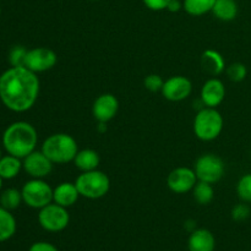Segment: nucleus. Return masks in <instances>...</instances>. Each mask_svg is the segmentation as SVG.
<instances>
[{
  "label": "nucleus",
  "mask_w": 251,
  "mask_h": 251,
  "mask_svg": "<svg viewBox=\"0 0 251 251\" xmlns=\"http://www.w3.org/2000/svg\"><path fill=\"white\" fill-rule=\"evenodd\" d=\"M163 83V78L159 75H157V74H151V75L146 76L144 80L145 87L149 91H151V92H158V91H162Z\"/></svg>",
  "instance_id": "28"
},
{
  "label": "nucleus",
  "mask_w": 251,
  "mask_h": 251,
  "mask_svg": "<svg viewBox=\"0 0 251 251\" xmlns=\"http://www.w3.org/2000/svg\"><path fill=\"white\" fill-rule=\"evenodd\" d=\"M2 157V154H1V149H0V158H1Z\"/></svg>",
  "instance_id": "35"
},
{
  "label": "nucleus",
  "mask_w": 251,
  "mask_h": 251,
  "mask_svg": "<svg viewBox=\"0 0 251 251\" xmlns=\"http://www.w3.org/2000/svg\"><path fill=\"white\" fill-rule=\"evenodd\" d=\"M100 158L98 152L91 149H85L78 151L77 154L75 156V159H74L75 166L82 172L95 171L100 166Z\"/></svg>",
  "instance_id": "18"
},
{
  "label": "nucleus",
  "mask_w": 251,
  "mask_h": 251,
  "mask_svg": "<svg viewBox=\"0 0 251 251\" xmlns=\"http://www.w3.org/2000/svg\"><path fill=\"white\" fill-rule=\"evenodd\" d=\"M0 15H1V7H0Z\"/></svg>",
  "instance_id": "36"
},
{
  "label": "nucleus",
  "mask_w": 251,
  "mask_h": 251,
  "mask_svg": "<svg viewBox=\"0 0 251 251\" xmlns=\"http://www.w3.org/2000/svg\"><path fill=\"white\" fill-rule=\"evenodd\" d=\"M145 6L149 7L152 11H161V10L167 9L171 0H142Z\"/></svg>",
  "instance_id": "30"
},
{
  "label": "nucleus",
  "mask_w": 251,
  "mask_h": 251,
  "mask_svg": "<svg viewBox=\"0 0 251 251\" xmlns=\"http://www.w3.org/2000/svg\"><path fill=\"white\" fill-rule=\"evenodd\" d=\"M42 152L54 164H65L75 159L78 152L77 142L69 134H53L43 142Z\"/></svg>",
  "instance_id": "3"
},
{
  "label": "nucleus",
  "mask_w": 251,
  "mask_h": 251,
  "mask_svg": "<svg viewBox=\"0 0 251 251\" xmlns=\"http://www.w3.org/2000/svg\"><path fill=\"white\" fill-rule=\"evenodd\" d=\"M228 78L233 82H242L248 75V69L242 63H233L226 69Z\"/></svg>",
  "instance_id": "25"
},
{
  "label": "nucleus",
  "mask_w": 251,
  "mask_h": 251,
  "mask_svg": "<svg viewBox=\"0 0 251 251\" xmlns=\"http://www.w3.org/2000/svg\"><path fill=\"white\" fill-rule=\"evenodd\" d=\"M189 251H215L216 239L215 235L205 228L195 229L190 233L188 240Z\"/></svg>",
  "instance_id": "15"
},
{
  "label": "nucleus",
  "mask_w": 251,
  "mask_h": 251,
  "mask_svg": "<svg viewBox=\"0 0 251 251\" xmlns=\"http://www.w3.org/2000/svg\"><path fill=\"white\" fill-rule=\"evenodd\" d=\"M119 100L112 93H103L95 100L92 107L93 117L100 123H108L117 115Z\"/></svg>",
  "instance_id": "13"
},
{
  "label": "nucleus",
  "mask_w": 251,
  "mask_h": 251,
  "mask_svg": "<svg viewBox=\"0 0 251 251\" xmlns=\"http://www.w3.org/2000/svg\"><path fill=\"white\" fill-rule=\"evenodd\" d=\"M216 0H184L183 7L191 16H202L212 11Z\"/></svg>",
  "instance_id": "22"
},
{
  "label": "nucleus",
  "mask_w": 251,
  "mask_h": 251,
  "mask_svg": "<svg viewBox=\"0 0 251 251\" xmlns=\"http://www.w3.org/2000/svg\"><path fill=\"white\" fill-rule=\"evenodd\" d=\"M201 65H202L203 70L215 76L220 75L225 71L226 61L223 59L222 54L218 53L217 50L207 49L201 55Z\"/></svg>",
  "instance_id": "17"
},
{
  "label": "nucleus",
  "mask_w": 251,
  "mask_h": 251,
  "mask_svg": "<svg viewBox=\"0 0 251 251\" xmlns=\"http://www.w3.org/2000/svg\"><path fill=\"white\" fill-rule=\"evenodd\" d=\"M200 96L203 105L216 108L225 100L226 87L220 78H210L203 83Z\"/></svg>",
  "instance_id": "14"
},
{
  "label": "nucleus",
  "mask_w": 251,
  "mask_h": 251,
  "mask_svg": "<svg viewBox=\"0 0 251 251\" xmlns=\"http://www.w3.org/2000/svg\"><path fill=\"white\" fill-rule=\"evenodd\" d=\"M98 131L100 132H105L107 131V123H100L98 124Z\"/></svg>",
  "instance_id": "33"
},
{
  "label": "nucleus",
  "mask_w": 251,
  "mask_h": 251,
  "mask_svg": "<svg viewBox=\"0 0 251 251\" xmlns=\"http://www.w3.org/2000/svg\"><path fill=\"white\" fill-rule=\"evenodd\" d=\"M38 95V77L26 66H11L0 75V100L7 109L27 112L34 105Z\"/></svg>",
  "instance_id": "1"
},
{
  "label": "nucleus",
  "mask_w": 251,
  "mask_h": 251,
  "mask_svg": "<svg viewBox=\"0 0 251 251\" xmlns=\"http://www.w3.org/2000/svg\"><path fill=\"white\" fill-rule=\"evenodd\" d=\"M27 49L24 46H15L10 49L9 63L11 66H25V59L27 55Z\"/></svg>",
  "instance_id": "27"
},
{
  "label": "nucleus",
  "mask_w": 251,
  "mask_h": 251,
  "mask_svg": "<svg viewBox=\"0 0 251 251\" xmlns=\"http://www.w3.org/2000/svg\"><path fill=\"white\" fill-rule=\"evenodd\" d=\"M28 251H59L55 245L48 242H37L29 247Z\"/></svg>",
  "instance_id": "31"
},
{
  "label": "nucleus",
  "mask_w": 251,
  "mask_h": 251,
  "mask_svg": "<svg viewBox=\"0 0 251 251\" xmlns=\"http://www.w3.org/2000/svg\"><path fill=\"white\" fill-rule=\"evenodd\" d=\"M251 210L249 206L245 203H238L233 207L232 210V218L235 222H243V221H247L250 217Z\"/></svg>",
  "instance_id": "29"
},
{
  "label": "nucleus",
  "mask_w": 251,
  "mask_h": 251,
  "mask_svg": "<svg viewBox=\"0 0 251 251\" xmlns=\"http://www.w3.org/2000/svg\"><path fill=\"white\" fill-rule=\"evenodd\" d=\"M193 194L195 200L200 205H208L215 198V190H213L212 184L206 183V181L199 180L194 186Z\"/></svg>",
  "instance_id": "24"
},
{
  "label": "nucleus",
  "mask_w": 251,
  "mask_h": 251,
  "mask_svg": "<svg viewBox=\"0 0 251 251\" xmlns=\"http://www.w3.org/2000/svg\"><path fill=\"white\" fill-rule=\"evenodd\" d=\"M223 130V118L216 108L205 107L196 114L194 120V132L202 141L217 139Z\"/></svg>",
  "instance_id": "4"
},
{
  "label": "nucleus",
  "mask_w": 251,
  "mask_h": 251,
  "mask_svg": "<svg viewBox=\"0 0 251 251\" xmlns=\"http://www.w3.org/2000/svg\"><path fill=\"white\" fill-rule=\"evenodd\" d=\"M22 168H24V164H22L21 158H19V157L7 153L6 156H2L0 158V176L4 180L16 178Z\"/></svg>",
  "instance_id": "19"
},
{
  "label": "nucleus",
  "mask_w": 251,
  "mask_h": 251,
  "mask_svg": "<svg viewBox=\"0 0 251 251\" xmlns=\"http://www.w3.org/2000/svg\"><path fill=\"white\" fill-rule=\"evenodd\" d=\"M58 56L51 49L38 47V48L29 49L25 59V66L28 70L37 73H44L55 66Z\"/></svg>",
  "instance_id": "9"
},
{
  "label": "nucleus",
  "mask_w": 251,
  "mask_h": 251,
  "mask_svg": "<svg viewBox=\"0 0 251 251\" xmlns=\"http://www.w3.org/2000/svg\"><path fill=\"white\" fill-rule=\"evenodd\" d=\"M77 188L73 183H61L53 190V201L63 207H70L78 200Z\"/></svg>",
  "instance_id": "16"
},
{
  "label": "nucleus",
  "mask_w": 251,
  "mask_h": 251,
  "mask_svg": "<svg viewBox=\"0 0 251 251\" xmlns=\"http://www.w3.org/2000/svg\"><path fill=\"white\" fill-rule=\"evenodd\" d=\"M22 201L24 200H22L21 190H17V189H5L0 194V206L9 211L16 210L21 205Z\"/></svg>",
  "instance_id": "23"
},
{
  "label": "nucleus",
  "mask_w": 251,
  "mask_h": 251,
  "mask_svg": "<svg viewBox=\"0 0 251 251\" xmlns=\"http://www.w3.org/2000/svg\"><path fill=\"white\" fill-rule=\"evenodd\" d=\"M75 185L80 193V196L96 200L107 195L110 189V180L107 174L95 169V171L82 172V174H80L76 179Z\"/></svg>",
  "instance_id": "5"
},
{
  "label": "nucleus",
  "mask_w": 251,
  "mask_h": 251,
  "mask_svg": "<svg viewBox=\"0 0 251 251\" xmlns=\"http://www.w3.org/2000/svg\"><path fill=\"white\" fill-rule=\"evenodd\" d=\"M24 169L33 179H43L48 176L53 171V162L42 151L34 150L32 153L24 158Z\"/></svg>",
  "instance_id": "12"
},
{
  "label": "nucleus",
  "mask_w": 251,
  "mask_h": 251,
  "mask_svg": "<svg viewBox=\"0 0 251 251\" xmlns=\"http://www.w3.org/2000/svg\"><path fill=\"white\" fill-rule=\"evenodd\" d=\"M193 91V83L185 76H172L164 81L162 87V95L171 102H180L190 96Z\"/></svg>",
  "instance_id": "11"
},
{
  "label": "nucleus",
  "mask_w": 251,
  "mask_h": 251,
  "mask_svg": "<svg viewBox=\"0 0 251 251\" xmlns=\"http://www.w3.org/2000/svg\"><path fill=\"white\" fill-rule=\"evenodd\" d=\"M2 180H4V179L0 176V191H1V188H2Z\"/></svg>",
  "instance_id": "34"
},
{
  "label": "nucleus",
  "mask_w": 251,
  "mask_h": 251,
  "mask_svg": "<svg viewBox=\"0 0 251 251\" xmlns=\"http://www.w3.org/2000/svg\"><path fill=\"white\" fill-rule=\"evenodd\" d=\"M237 193L243 202H251V174H245L237 185Z\"/></svg>",
  "instance_id": "26"
},
{
  "label": "nucleus",
  "mask_w": 251,
  "mask_h": 251,
  "mask_svg": "<svg viewBox=\"0 0 251 251\" xmlns=\"http://www.w3.org/2000/svg\"><path fill=\"white\" fill-rule=\"evenodd\" d=\"M38 222L44 230L58 233L65 229L70 223V215L66 207L58 203H49L38 212Z\"/></svg>",
  "instance_id": "7"
},
{
  "label": "nucleus",
  "mask_w": 251,
  "mask_h": 251,
  "mask_svg": "<svg viewBox=\"0 0 251 251\" xmlns=\"http://www.w3.org/2000/svg\"><path fill=\"white\" fill-rule=\"evenodd\" d=\"M195 173L198 180L215 184L223 178L226 172L225 162L213 153L202 154L195 163Z\"/></svg>",
  "instance_id": "8"
},
{
  "label": "nucleus",
  "mask_w": 251,
  "mask_h": 251,
  "mask_svg": "<svg viewBox=\"0 0 251 251\" xmlns=\"http://www.w3.org/2000/svg\"><path fill=\"white\" fill-rule=\"evenodd\" d=\"M38 142V134L32 124L15 122L2 134V146L9 154L24 159L34 151Z\"/></svg>",
  "instance_id": "2"
},
{
  "label": "nucleus",
  "mask_w": 251,
  "mask_h": 251,
  "mask_svg": "<svg viewBox=\"0 0 251 251\" xmlns=\"http://www.w3.org/2000/svg\"><path fill=\"white\" fill-rule=\"evenodd\" d=\"M88 1H96V0H88Z\"/></svg>",
  "instance_id": "37"
},
{
  "label": "nucleus",
  "mask_w": 251,
  "mask_h": 251,
  "mask_svg": "<svg viewBox=\"0 0 251 251\" xmlns=\"http://www.w3.org/2000/svg\"><path fill=\"white\" fill-rule=\"evenodd\" d=\"M181 7H183V4L180 2V0H171L167 10H169L171 12H178Z\"/></svg>",
  "instance_id": "32"
},
{
  "label": "nucleus",
  "mask_w": 251,
  "mask_h": 251,
  "mask_svg": "<svg viewBox=\"0 0 251 251\" xmlns=\"http://www.w3.org/2000/svg\"><path fill=\"white\" fill-rule=\"evenodd\" d=\"M212 12L221 21H233L238 15V5L235 0H216Z\"/></svg>",
  "instance_id": "21"
},
{
  "label": "nucleus",
  "mask_w": 251,
  "mask_h": 251,
  "mask_svg": "<svg viewBox=\"0 0 251 251\" xmlns=\"http://www.w3.org/2000/svg\"><path fill=\"white\" fill-rule=\"evenodd\" d=\"M22 200L28 207L41 210L53 202V189L42 179L28 180L21 189Z\"/></svg>",
  "instance_id": "6"
},
{
  "label": "nucleus",
  "mask_w": 251,
  "mask_h": 251,
  "mask_svg": "<svg viewBox=\"0 0 251 251\" xmlns=\"http://www.w3.org/2000/svg\"><path fill=\"white\" fill-rule=\"evenodd\" d=\"M198 183L195 171L188 167H178L169 173L167 178V185L173 193L185 194L194 189Z\"/></svg>",
  "instance_id": "10"
},
{
  "label": "nucleus",
  "mask_w": 251,
  "mask_h": 251,
  "mask_svg": "<svg viewBox=\"0 0 251 251\" xmlns=\"http://www.w3.org/2000/svg\"><path fill=\"white\" fill-rule=\"evenodd\" d=\"M17 223L11 211L0 206V243L7 242L16 233Z\"/></svg>",
  "instance_id": "20"
}]
</instances>
